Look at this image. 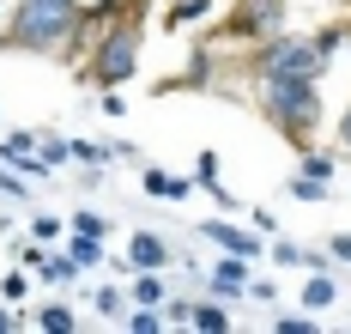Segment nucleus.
I'll return each mask as SVG.
<instances>
[{
  "instance_id": "19",
  "label": "nucleus",
  "mask_w": 351,
  "mask_h": 334,
  "mask_svg": "<svg viewBox=\"0 0 351 334\" xmlns=\"http://www.w3.org/2000/svg\"><path fill=\"white\" fill-rule=\"evenodd\" d=\"M285 188H291V201H327V194H333L327 183H315V177H303V170H297V177H291Z\"/></svg>"
},
{
  "instance_id": "13",
  "label": "nucleus",
  "mask_w": 351,
  "mask_h": 334,
  "mask_svg": "<svg viewBox=\"0 0 351 334\" xmlns=\"http://www.w3.org/2000/svg\"><path fill=\"white\" fill-rule=\"evenodd\" d=\"M36 274H43L49 286H67L73 274H79V261H73L67 249H43V261H36Z\"/></svg>"
},
{
  "instance_id": "24",
  "label": "nucleus",
  "mask_w": 351,
  "mask_h": 334,
  "mask_svg": "<svg viewBox=\"0 0 351 334\" xmlns=\"http://www.w3.org/2000/svg\"><path fill=\"white\" fill-rule=\"evenodd\" d=\"M31 280H36L31 267H19V274H6V280H0V298H6V304H19V298L31 292Z\"/></svg>"
},
{
  "instance_id": "6",
  "label": "nucleus",
  "mask_w": 351,
  "mask_h": 334,
  "mask_svg": "<svg viewBox=\"0 0 351 334\" xmlns=\"http://www.w3.org/2000/svg\"><path fill=\"white\" fill-rule=\"evenodd\" d=\"M194 231H200V237H212L224 256H248V261L267 256V243H261L254 231H243V225H230V219H206V225H194Z\"/></svg>"
},
{
  "instance_id": "9",
  "label": "nucleus",
  "mask_w": 351,
  "mask_h": 334,
  "mask_svg": "<svg viewBox=\"0 0 351 334\" xmlns=\"http://www.w3.org/2000/svg\"><path fill=\"white\" fill-rule=\"evenodd\" d=\"M140 188L152 194V201H182L194 183H188V177H176V170H158V164H145V170H140Z\"/></svg>"
},
{
  "instance_id": "18",
  "label": "nucleus",
  "mask_w": 351,
  "mask_h": 334,
  "mask_svg": "<svg viewBox=\"0 0 351 334\" xmlns=\"http://www.w3.org/2000/svg\"><path fill=\"white\" fill-rule=\"evenodd\" d=\"M36 152H43V164L55 170V164H67V158H73V140H61V134H36Z\"/></svg>"
},
{
  "instance_id": "32",
  "label": "nucleus",
  "mask_w": 351,
  "mask_h": 334,
  "mask_svg": "<svg viewBox=\"0 0 351 334\" xmlns=\"http://www.w3.org/2000/svg\"><path fill=\"white\" fill-rule=\"evenodd\" d=\"M339 146L351 152V104H346V110H339Z\"/></svg>"
},
{
  "instance_id": "2",
  "label": "nucleus",
  "mask_w": 351,
  "mask_h": 334,
  "mask_svg": "<svg viewBox=\"0 0 351 334\" xmlns=\"http://www.w3.org/2000/svg\"><path fill=\"white\" fill-rule=\"evenodd\" d=\"M254 104L297 152H309V134L321 128V79H254Z\"/></svg>"
},
{
  "instance_id": "14",
  "label": "nucleus",
  "mask_w": 351,
  "mask_h": 334,
  "mask_svg": "<svg viewBox=\"0 0 351 334\" xmlns=\"http://www.w3.org/2000/svg\"><path fill=\"white\" fill-rule=\"evenodd\" d=\"M67 256L79 261V267H104V237H85V231H73Z\"/></svg>"
},
{
  "instance_id": "3",
  "label": "nucleus",
  "mask_w": 351,
  "mask_h": 334,
  "mask_svg": "<svg viewBox=\"0 0 351 334\" xmlns=\"http://www.w3.org/2000/svg\"><path fill=\"white\" fill-rule=\"evenodd\" d=\"M134 67H140V19H134V6H128L104 37L85 49V79H91V85H128Z\"/></svg>"
},
{
  "instance_id": "34",
  "label": "nucleus",
  "mask_w": 351,
  "mask_h": 334,
  "mask_svg": "<svg viewBox=\"0 0 351 334\" xmlns=\"http://www.w3.org/2000/svg\"><path fill=\"white\" fill-rule=\"evenodd\" d=\"M0 6H6V0H0Z\"/></svg>"
},
{
  "instance_id": "5",
  "label": "nucleus",
  "mask_w": 351,
  "mask_h": 334,
  "mask_svg": "<svg viewBox=\"0 0 351 334\" xmlns=\"http://www.w3.org/2000/svg\"><path fill=\"white\" fill-rule=\"evenodd\" d=\"M279 19H285V0H237V12L224 19L218 37L224 43H261V37L279 31Z\"/></svg>"
},
{
  "instance_id": "7",
  "label": "nucleus",
  "mask_w": 351,
  "mask_h": 334,
  "mask_svg": "<svg viewBox=\"0 0 351 334\" xmlns=\"http://www.w3.org/2000/svg\"><path fill=\"white\" fill-rule=\"evenodd\" d=\"M206 292H212V298H248V256H224V261H212Z\"/></svg>"
},
{
  "instance_id": "4",
  "label": "nucleus",
  "mask_w": 351,
  "mask_h": 334,
  "mask_svg": "<svg viewBox=\"0 0 351 334\" xmlns=\"http://www.w3.org/2000/svg\"><path fill=\"white\" fill-rule=\"evenodd\" d=\"M321 67H327L321 43L315 37H285V31L261 37L254 43V61H248L254 79H321Z\"/></svg>"
},
{
  "instance_id": "17",
  "label": "nucleus",
  "mask_w": 351,
  "mask_h": 334,
  "mask_svg": "<svg viewBox=\"0 0 351 334\" xmlns=\"http://www.w3.org/2000/svg\"><path fill=\"white\" fill-rule=\"evenodd\" d=\"M36 329H49V334H73V310H67V304H43V310H36Z\"/></svg>"
},
{
  "instance_id": "26",
  "label": "nucleus",
  "mask_w": 351,
  "mask_h": 334,
  "mask_svg": "<svg viewBox=\"0 0 351 334\" xmlns=\"http://www.w3.org/2000/svg\"><path fill=\"white\" fill-rule=\"evenodd\" d=\"M212 6H218V0H176V12H170V19H176V25H194V19H206Z\"/></svg>"
},
{
  "instance_id": "21",
  "label": "nucleus",
  "mask_w": 351,
  "mask_h": 334,
  "mask_svg": "<svg viewBox=\"0 0 351 334\" xmlns=\"http://www.w3.org/2000/svg\"><path fill=\"white\" fill-rule=\"evenodd\" d=\"M0 194H6V201H25V194H31V177L12 170V164H0Z\"/></svg>"
},
{
  "instance_id": "30",
  "label": "nucleus",
  "mask_w": 351,
  "mask_h": 334,
  "mask_svg": "<svg viewBox=\"0 0 351 334\" xmlns=\"http://www.w3.org/2000/svg\"><path fill=\"white\" fill-rule=\"evenodd\" d=\"M97 104H104V115H121V110H128V98H121V91H104Z\"/></svg>"
},
{
  "instance_id": "11",
  "label": "nucleus",
  "mask_w": 351,
  "mask_h": 334,
  "mask_svg": "<svg viewBox=\"0 0 351 334\" xmlns=\"http://www.w3.org/2000/svg\"><path fill=\"white\" fill-rule=\"evenodd\" d=\"M164 280H158V274H152V267H134V280H128V304H152V310H158V304H164Z\"/></svg>"
},
{
  "instance_id": "8",
  "label": "nucleus",
  "mask_w": 351,
  "mask_h": 334,
  "mask_svg": "<svg viewBox=\"0 0 351 334\" xmlns=\"http://www.w3.org/2000/svg\"><path fill=\"white\" fill-rule=\"evenodd\" d=\"M128 267H152V274H164V267H170V243H164L158 231H134V243H128Z\"/></svg>"
},
{
  "instance_id": "27",
  "label": "nucleus",
  "mask_w": 351,
  "mask_h": 334,
  "mask_svg": "<svg viewBox=\"0 0 351 334\" xmlns=\"http://www.w3.org/2000/svg\"><path fill=\"white\" fill-rule=\"evenodd\" d=\"M67 231H85V237H104V231H109V219H104V213H73V225H67Z\"/></svg>"
},
{
  "instance_id": "22",
  "label": "nucleus",
  "mask_w": 351,
  "mask_h": 334,
  "mask_svg": "<svg viewBox=\"0 0 351 334\" xmlns=\"http://www.w3.org/2000/svg\"><path fill=\"white\" fill-rule=\"evenodd\" d=\"M97 316H128V292L121 286H97Z\"/></svg>"
},
{
  "instance_id": "29",
  "label": "nucleus",
  "mask_w": 351,
  "mask_h": 334,
  "mask_svg": "<svg viewBox=\"0 0 351 334\" xmlns=\"http://www.w3.org/2000/svg\"><path fill=\"white\" fill-rule=\"evenodd\" d=\"M327 256H333V261H351V237H346V231L327 237Z\"/></svg>"
},
{
  "instance_id": "20",
  "label": "nucleus",
  "mask_w": 351,
  "mask_h": 334,
  "mask_svg": "<svg viewBox=\"0 0 351 334\" xmlns=\"http://www.w3.org/2000/svg\"><path fill=\"white\" fill-rule=\"evenodd\" d=\"M333 170H339V158H327V152H303V177H315V183H333Z\"/></svg>"
},
{
  "instance_id": "16",
  "label": "nucleus",
  "mask_w": 351,
  "mask_h": 334,
  "mask_svg": "<svg viewBox=\"0 0 351 334\" xmlns=\"http://www.w3.org/2000/svg\"><path fill=\"white\" fill-rule=\"evenodd\" d=\"M267 256L279 261V267H309V261H315L309 249H303V243H291V237H279V243H267Z\"/></svg>"
},
{
  "instance_id": "15",
  "label": "nucleus",
  "mask_w": 351,
  "mask_h": 334,
  "mask_svg": "<svg viewBox=\"0 0 351 334\" xmlns=\"http://www.w3.org/2000/svg\"><path fill=\"white\" fill-rule=\"evenodd\" d=\"M61 237H67V225L55 219V213H36V219H31V243H43V249H55Z\"/></svg>"
},
{
  "instance_id": "28",
  "label": "nucleus",
  "mask_w": 351,
  "mask_h": 334,
  "mask_svg": "<svg viewBox=\"0 0 351 334\" xmlns=\"http://www.w3.org/2000/svg\"><path fill=\"white\" fill-rule=\"evenodd\" d=\"M248 298H254V304H273L279 286H273V280H248Z\"/></svg>"
},
{
  "instance_id": "12",
  "label": "nucleus",
  "mask_w": 351,
  "mask_h": 334,
  "mask_svg": "<svg viewBox=\"0 0 351 334\" xmlns=\"http://www.w3.org/2000/svg\"><path fill=\"white\" fill-rule=\"evenodd\" d=\"M200 334H224L230 329V316H224V298H194V316H188Z\"/></svg>"
},
{
  "instance_id": "25",
  "label": "nucleus",
  "mask_w": 351,
  "mask_h": 334,
  "mask_svg": "<svg viewBox=\"0 0 351 334\" xmlns=\"http://www.w3.org/2000/svg\"><path fill=\"white\" fill-rule=\"evenodd\" d=\"M158 310H164V329H182V322L194 316V298H164Z\"/></svg>"
},
{
  "instance_id": "10",
  "label": "nucleus",
  "mask_w": 351,
  "mask_h": 334,
  "mask_svg": "<svg viewBox=\"0 0 351 334\" xmlns=\"http://www.w3.org/2000/svg\"><path fill=\"white\" fill-rule=\"evenodd\" d=\"M339 304V280L333 274H309L303 280V310H333Z\"/></svg>"
},
{
  "instance_id": "23",
  "label": "nucleus",
  "mask_w": 351,
  "mask_h": 334,
  "mask_svg": "<svg viewBox=\"0 0 351 334\" xmlns=\"http://www.w3.org/2000/svg\"><path fill=\"white\" fill-rule=\"evenodd\" d=\"M273 329L279 334H321V322H315V310H297V316H279Z\"/></svg>"
},
{
  "instance_id": "1",
  "label": "nucleus",
  "mask_w": 351,
  "mask_h": 334,
  "mask_svg": "<svg viewBox=\"0 0 351 334\" xmlns=\"http://www.w3.org/2000/svg\"><path fill=\"white\" fill-rule=\"evenodd\" d=\"M73 25H79V0H12V12L0 25V49H19V55H67Z\"/></svg>"
},
{
  "instance_id": "31",
  "label": "nucleus",
  "mask_w": 351,
  "mask_h": 334,
  "mask_svg": "<svg viewBox=\"0 0 351 334\" xmlns=\"http://www.w3.org/2000/svg\"><path fill=\"white\" fill-rule=\"evenodd\" d=\"M12 329H19V310H12V304L0 298V334H12Z\"/></svg>"
},
{
  "instance_id": "35",
  "label": "nucleus",
  "mask_w": 351,
  "mask_h": 334,
  "mask_svg": "<svg viewBox=\"0 0 351 334\" xmlns=\"http://www.w3.org/2000/svg\"><path fill=\"white\" fill-rule=\"evenodd\" d=\"M346 37H351V31H346Z\"/></svg>"
},
{
  "instance_id": "33",
  "label": "nucleus",
  "mask_w": 351,
  "mask_h": 334,
  "mask_svg": "<svg viewBox=\"0 0 351 334\" xmlns=\"http://www.w3.org/2000/svg\"><path fill=\"white\" fill-rule=\"evenodd\" d=\"M134 6H140V0H134Z\"/></svg>"
}]
</instances>
